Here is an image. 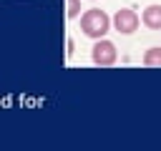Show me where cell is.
<instances>
[{
    "instance_id": "obj_4",
    "label": "cell",
    "mask_w": 161,
    "mask_h": 151,
    "mask_svg": "<svg viewBox=\"0 0 161 151\" xmlns=\"http://www.w3.org/2000/svg\"><path fill=\"white\" fill-rule=\"evenodd\" d=\"M141 20H143L146 28H151V30H161V5H148V8H143Z\"/></svg>"
},
{
    "instance_id": "obj_1",
    "label": "cell",
    "mask_w": 161,
    "mask_h": 151,
    "mask_svg": "<svg viewBox=\"0 0 161 151\" xmlns=\"http://www.w3.org/2000/svg\"><path fill=\"white\" fill-rule=\"evenodd\" d=\"M108 28H111V18H108L101 8H91V10H86V13L80 15V30H83L88 38H93V40L103 38V35L108 33Z\"/></svg>"
},
{
    "instance_id": "obj_2",
    "label": "cell",
    "mask_w": 161,
    "mask_h": 151,
    "mask_svg": "<svg viewBox=\"0 0 161 151\" xmlns=\"http://www.w3.org/2000/svg\"><path fill=\"white\" fill-rule=\"evenodd\" d=\"M91 58H93V63H96V65H113V63H116V58H118V53H116V45H113L111 40L98 38V40L93 43Z\"/></svg>"
},
{
    "instance_id": "obj_6",
    "label": "cell",
    "mask_w": 161,
    "mask_h": 151,
    "mask_svg": "<svg viewBox=\"0 0 161 151\" xmlns=\"http://www.w3.org/2000/svg\"><path fill=\"white\" fill-rule=\"evenodd\" d=\"M65 8H68V10H65V15H68L70 20L80 15V0H65Z\"/></svg>"
},
{
    "instance_id": "obj_3",
    "label": "cell",
    "mask_w": 161,
    "mask_h": 151,
    "mask_svg": "<svg viewBox=\"0 0 161 151\" xmlns=\"http://www.w3.org/2000/svg\"><path fill=\"white\" fill-rule=\"evenodd\" d=\"M113 28H116L118 33H123V35H131V33L138 28V15H136L131 8H121V10H116V15H113Z\"/></svg>"
},
{
    "instance_id": "obj_5",
    "label": "cell",
    "mask_w": 161,
    "mask_h": 151,
    "mask_svg": "<svg viewBox=\"0 0 161 151\" xmlns=\"http://www.w3.org/2000/svg\"><path fill=\"white\" fill-rule=\"evenodd\" d=\"M143 65H148V68L158 65V68H161V48H148V50L143 53Z\"/></svg>"
},
{
    "instance_id": "obj_7",
    "label": "cell",
    "mask_w": 161,
    "mask_h": 151,
    "mask_svg": "<svg viewBox=\"0 0 161 151\" xmlns=\"http://www.w3.org/2000/svg\"><path fill=\"white\" fill-rule=\"evenodd\" d=\"M65 48H68V55H73V50H75V40L68 38V40H65Z\"/></svg>"
}]
</instances>
